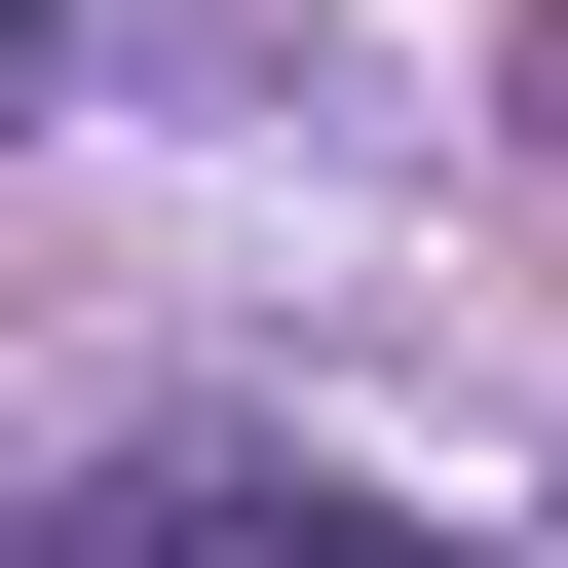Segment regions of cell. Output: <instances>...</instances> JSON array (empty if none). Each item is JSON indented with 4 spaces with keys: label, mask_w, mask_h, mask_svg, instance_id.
I'll use <instances>...</instances> for the list:
<instances>
[{
    "label": "cell",
    "mask_w": 568,
    "mask_h": 568,
    "mask_svg": "<svg viewBox=\"0 0 568 568\" xmlns=\"http://www.w3.org/2000/svg\"><path fill=\"white\" fill-rule=\"evenodd\" d=\"M530 152H568V0H530Z\"/></svg>",
    "instance_id": "obj_2"
},
{
    "label": "cell",
    "mask_w": 568,
    "mask_h": 568,
    "mask_svg": "<svg viewBox=\"0 0 568 568\" xmlns=\"http://www.w3.org/2000/svg\"><path fill=\"white\" fill-rule=\"evenodd\" d=\"M39 568H455V530H417V493H342V455L152 417V455H77V493H39Z\"/></svg>",
    "instance_id": "obj_1"
}]
</instances>
